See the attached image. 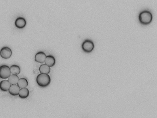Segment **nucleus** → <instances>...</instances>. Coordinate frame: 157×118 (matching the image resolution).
<instances>
[{
    "label": "nucleus",
    "mask_w": 157,
    "mask_h": 118,
    "mask_svg": "<svg viewBox=\"0 0 157 118\" xmlns=\"http://www.w3.org/2000/svg\"><path fill=\"white\" fill-rule=\"evenodd\" d=\"M51 79L48 74H40L36 78V82L39 87L45 88L50 85Z\"/></svg>",
    "instance_id": "1"
},
{
    "label": "nucleus",
    "mask_w": 157,
    "mask_h": 118,
    "mask_svg": "<svg viewBox=\"0 0 157 118\" xmlns=\"http://www.w3.org/2000/svg\"><path fill=\"white\" fill-rule=\"evenodd\" d=\"M153 15L148 10H144L139 15V20L140 23L142 25H148L153 20Z\"/></svg>",
    "instance_id": "2"
},
{
    "label": "nucleus",
    "mask_w": 157,
    "mask_h": 118,
    "mask_svg": "<svg viewBox=\"0 0 157 118\" xmlns=\"http://www.w3.org/2000/svg\"><path fill=\"white\" fill-rule=\"evenodd\" d=\"M95 48L94 42L90 40H85L84 42H82V49L84 52L89 53L91 52L93 50H94Z\"/></svg>",
    "instance_id": "3"
},
{
    "label": "nucleus",
    "mask_w": 157,
    "mask_h": 118,
    "mask_svg": "<svg viewBox=\"0 0 157 118\" xmlns=\"http://www.w3.org/2000/svg\"><path fill=\"white\" fill-rule=\"evenodd\" d=\"M11 74L10 67L7 65H2L0 67V78L7 79Z\"/></svg>",
    "instance_id": "4"
},
{
    "label": "nucleus",
    "mask_w": 157,
    "mask_h": 118,
    "mask_svg": "<svg viewBox=\"0 0 157 118\" xmlns=\"http://www.w3.org/2000/svg\"><path fill=\"white\" fill-rule=\"evenodd\" d=\"M1 56L4 59H8L11 57L12 51L9 47H4L2 48L0 52Z\"/></svg>",
    "instance_id": "5"
},
{
    "label": "nucleus",
    "mask_w": 157,
    "mask_h": 118,
    "mask_svg": "<svg viewBox=\"0 0 157 118\" xmlns=\"http://www.w3.org/2000/svg\"><path fill=\"white\" fill-rule=\"evenodd\" d=\"M46 57H47V56L44 52L39 51L36 53L35 56V61L37 62L43 64L45 62Z\"/></svg>",
    "instance_id": "6"
},
{
    "label": "nucleus",
    "mask_w": 157,
    "mask_h": 118,
    "mask_svg": "<svg viewBox=\"0 0 157 118\" xmlns=\"http://www.w3.org/2000/svg\"><path fill=\"white\" fill-rule=\"evenodd\" d=\"M26 25V19L22 17H19L15 21V25L17 28L19 29H22L24 28Z\"/></svg>",
    "instance_id": "7"
},
{
    "label": "nucleus",
    "mask_w": 157,
    "mask_h": 118,
    "mask_svg": "<svg viewBox=\"0 0 157 118\" xmlns=\"http://www.w3.org/2000/svg\"><path fill=\"white\" fill-rule=\"evenodd\" d=\"M11 86V85L8 80H2L0 82V89L2 92H8Z\"/></svg>",
    "instance_id": "8"
},
{
    "label": "nucleus",
    "mask_w": 157,
    "mask_h": 118,
    "mask_svg": "<svg viewBox=\"0 0 157 118\" xmlns=\"http://www.w3.org/2000/svg\"><path fill=\"white\" fill-rule=\"evenodd\" d=\"M20 90V89L18 86V85H11L9 88L8 92L11 96H19Z\"/></svg>",
    "instance_id": "9"
},
{
    "label": "nucleus",
    "mask_w": 157,
    "mask_h": 118,
    "mask_svg": "<svg viewBox=\"0 0 157 118\" xmlns=\"http://www.w3.org/2000/svg\"><path fill=\"white\" fill-rule=\"evenodd\" d=\"M45 64L49 66V67H54L55 65L56 60L55 57L51 55L47 56L46 60L45 61Z\"/></svg>",
    "instance_id": "10"
},
{
    "label": "nucleus",
    "mask_w": 157,
    "mask_h": 118,
    "mask_svg": "<svg viewBox=\"0 0 157 118\" xmlns=\"http://www.w3.org/2000/svg\"><path fill=\"white\" fill-rule=\"evenodd\" d=\"M30 95V91L27 88L20 89L19 96L21 99H26L28 98Z\"/></svg>",
    "instance_id": "11"
},
{
    "label": "nucleus",
    "mask_w": 157,
    "mask_h": 118,
    "mask_svg": "<svg viewBox=\"0 0 157 118\" xmlns=\"http://www.w3.org/2000/svg\"><path fill=\"white\" fill-rule=\"evenodd\" d=\"M19 77L17 75L11 74L8 78V81L11 85H17L19 80Z\"/></svg>",
    "instance_id": "12"
},
{
    "label": "nucleus",
    "mask_w": 157,
    "mask_h": 118,
    "mask_svg": "<svg viewBox=\"0 0 157 118\" xmlns=\"http://www.w3.org/2000/svg\"><path fill=\"white\" fill-rule=\"evenodd\" d=\"M39 71L41 74H49L50 72L51 69L50 67L46 65V64H42L39 67Z\"/></svg>",
    "instance_id": "13"
},
{
    "label": "nucleus",
    "mask_w": 157,
    "mask_h": 118,
    "mask_svg": "<svg viewBox=\"0 0 157 118\" xmlns=\"http://www.w3.org/2000/svg\"><path fill=\"white\" fill-rule=\"evenodd\" d=\"M17 85L20 89L26 88L28 85V82L26 78H20L19 80Z\"/></svg>",
    "instance_id": "14"
},
{
    "label": "nucleus",
    "mask_w": 157,
    "mask_h": 118,
    "mask_svg": "<svg viewBox=\"0 0 157 118\" xmlns=\"http://www.w3.org/2000/svg\"><path fill=\"white\" fill-rule=\"evenodd\" d=\"M11 72L12 74L19 75L21 72L20 67L17 65H13L10 67Z\"/></svg>",
    "instance_id": "15"
}]
</instances>
